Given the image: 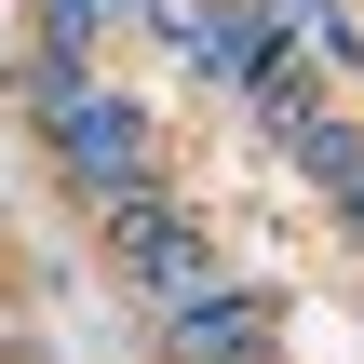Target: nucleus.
<instances>
[{
	"label": "nucleus",
	"mask_w": 364,
	"mask_h": 364,
	"mask_svg": "<svg viewBox=\"0 0 364 364\" xmlns=\"http://www.w3.org/2000/svg\"><path fill=\"white\" fill-rule=\"evenodd\" d=\"M54 149H68V176H81L95 203H135V176H149V122H135L122 95H68V108H54Z\"/></svg>",
	"instance_id": "obj_1"
},
{
	"label": "nucleus",
	"mask_w": 364,
	"mask_h": 364,
	"mask_svg": "<svg viewBox=\"0 0 364 364\" xmlns=\"http://www.w3.org/2000/svg\"><path fill=\"white\" fill-rule=\"evenodd\" d=\"M162 27H176V54L203 68V81H257L270 68V0H162Z\"/></svg>",
	"instance_id": "obj_2"
},
{
	"label": "nucleus",
	"mask_w": 364,
	"mask_h": 364,
	"mask_svg": "<svg viewBox=\"0 0 364 364\" xmlns=\"http://www.w3.org/2000/svg\"><path fill=\"white\" fill-rule=\"evenodd\" d=\"M108 243H122V270L149 284V297H203V230L176 216V203H108Z\"/></svg>",
	"instance_id": "obj_3"
},
{
	"label": "nucleus",
	"mask_w": 364,
	"mask_h": 364,
	"mask_svg": "<svg viewBox=\"0 0 364 364\" xmlns=\"http://www.w3.org/2000/svg\"><path fill=\"white\" fill-rule=\"evenodd\" d=\"M257 338H270L257 297H189L176 311V364H257Z\"/></svg>",
	"instance_id": "obj_4"
},
{
	"label": "nucleus",
	"mask_w": 364,
	"mask_h": 364,
	"mask_svg": "<svg viewBox=\"0 0 364 364\" xmlns=\"http://www.w3.org/2000/svg\"><path fill=\"white\" fill-rule=\"evenodd\" d=\"M108 14H135V0H41V27H54V54H81Z\"/></svg>",
	"instance_id": "obj_5"
}]
</instances>
